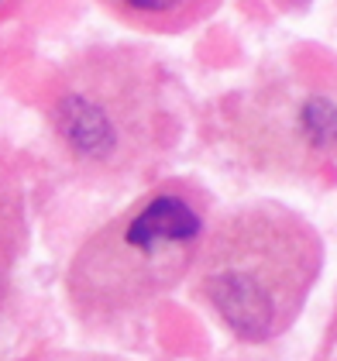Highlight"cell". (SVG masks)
I'll return each mask as SVG.
<instances>
[{"label":"cell","mask_w":337,"mask_h":361,"mask_svg":"<svg viewBox=\"0 0 337 361\" xmlns=\"http://www.w3.org/2000/svg\"><path fill=\"white\" fill-rule=\"evenodd\" d=\"M221 0H104V7L117 14L124 25L145 31H183L203 21Z\"/></svg>","instance_id":"cell-4"},{"label":"cell","mask_w":337,"mask_h":361,"mask_svg":"<svg viewBox=\"0 0 337 361\" xmlns=\"http://www.w3.org/2000/svg\"><path fill=\"white\" fill-rule=\"evenodd\" d=\"M200 245L197 210L176 193L152 196L104 224L73 258L69 289L90 313H117L168 289Z\"/></svg>","instance_id":"cell-2"},{"label":"cell","mask_w":337,"mask_h":361,"mask_svg":"<svg viewBox=\"0 0 337 361\" xmlns=\"http://www.w3.org/2000/svg\"><path fill=\"white\" fill-rule=\"evenodd\" d=\"M155 76L128 56L86 59L52 93L56 135L90 166L145 162L166 138V100Z\"/></svg>","instance_id":"cell-3"},{"label":"cell","mask_w":337,"mask_h":361,"mask_svg":"<svg viewBox=\"0 0 337 361\" xmlns=\"http://www.w3.org/2000/svg\"><path fill=\"white\" fill-rule=\"evenodd\" d=\"M320 272V241L289 210L255 207L227 217L197 262V289L245 341L282 334Z\"/></svg>","instance_id":"cell-1"}]
</instances>
